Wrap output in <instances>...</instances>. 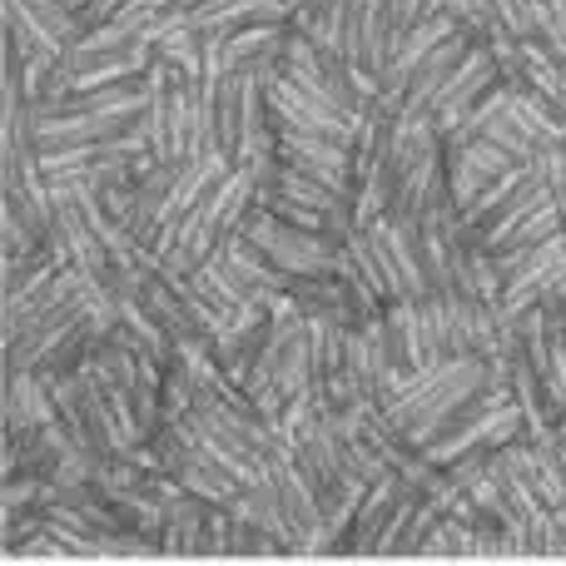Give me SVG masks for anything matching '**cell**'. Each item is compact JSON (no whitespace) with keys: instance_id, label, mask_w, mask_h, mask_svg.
<instances>
[{"instance_id":"cell-2","label":"cell","mask_w":566,"mask_h":566,"mask_svg":"<svg viewBox=\"0 0 566 566\" xmlns=\"http://www.w3.org/2000/svg\"><path fill=\"white\" fill-rule=\"evenodd\" d=\"M542 195H547V159L542 155L517 159V165L502 169V175L492 179L468 209H462V219H458L462 239H472V244H482V249L497 244V239L507 234V229L517 224Z\"/></svg>"},{"instance_id":"cell-6","label":"cell","mask_w":566,"mask_h":566,"mask_svg":"<svg viewBox=\"0 0 566 566\" xmlns=\"http://www.w3.org/2000/svg\"><path fill=\"white\" fill-rule=\"evenodd\" d=\"M478 35H482V30H472V25L452 30V35L442 40V45L432 50V55L422 60L418 70H412L408 85H402V99H398V115H402V119H422V115H432V105H438L442 85L452 80V70L462 65V55L472 50V40H478Z\"/></svg>"},{"instance_id":"cell-3","label":"cell","mask_w":566,"mask_h":566,"mask_svg":"<svg viewBox=\"0 0 566 566\" xmlns=\"http://www.w3.org/2000/svg\"><path fill=\"white\" fill-rule=\"evenodd\" d=\"M244 234L254 239L269 259H274L283 274H338V269H343V249H348V239L298 229V224H289V219H279L269 205L249 209Z\"/></svg>"},{"instance_id":"cell-1","label":"cell","mask_w":566,"mask_h":566,"mask_svg":"<svg viewBox=\"0 0 566 566\" xmlns=\"http://www.w3.org/2000/svg\"><path fill=\"white\" fill-rule=\"evenodd\" d=\"M497 368H502V358H452V363H438V368H432V378H422L418 388L398 392V398L382 408V418H388L398 432H408L412 442H428L432 428H438V422L448 418L462 398H472V392H478Z\"/></svg>"},{"instance_id":"cell-5","label":"cell","mask_w":566,"mask_h":566,"mask_svg":"<svg viewBox=\"0 0 566 566\" xmlns=\"http://www.w3.org/2000/svg\"><path fill=\"white\" fill-rule=\"evenodd\" d=\"M412 492H418V488H412L408 478H398V472H388L382 482H373L368 497H363V507H358V517H353L348 532L333 542V552H358V557H378V552H382V537H388V527L398 522L402 502H408Z\"/></svg>"},{"instance_id":"cell-12","label":"cell","mask_w":566,"mask_h":566,"mask_svg":"<svg viewBox=\"0 0 566 566\" xmlns=\"http://www.w3.org/2000/svg\"><path fill=\"white\" fill-rule=\"evenodd\" d=\"M557 448H562V462H566V422L557 428Z\"/></svg>"},{"instance_id":"cell-7","label":"cell","mask_w":566,"mask_h":566,"mask_svg":"<svg viewBox=\"0 0 566 566\" xmlns=\"http://www.w3.org/2000/svg\"><path fill=\"white\" fill-rule=\"evenodd\" d=\"M562 274H566V234H552L547 244L522 254L517 264L502 274V318H517L522 308L542 303V293H547Z\"/></svg>"},{"instance_id":"cell-9","label":"cell","mask_w":566,"mask_h":566,"mask_svg":"<svg viewBox=\"0 0 566 566\" xmlns=\"http://www.w3.org/2000/svg\"><path fill=\"white\" fill-rule=\"evenodd\" d=\"M552 234H566V214H562V205H557V199H552V189H547V195H542L537 205H532L527 214H522L517 224H512L507 234L497 239V244H488V254L497 259V269H502V274H507V269L517 264L522 254H532V249H537V244H547Z\"/></svg>"},{"instance_id":"cell-11","label":"cell","mask_w":566,"mask_h":566,"mask_svg":"<svg viewBox=\"0 0 566 566\" xmlns=\"http://www.w3.org/2000/svg\"><path fill=\"white\" fill-rule=\"evenodd\" d=\"M129 0H80L75 6V20H80V30H95V25H105L109 15H119Z\"/></svg>"},{"instance_id":"cell-8","label":"cell","mask_w":566,"mask_h":566,"mask_svg":"<svg viewBox=\"0 0 566 566\" xmlns=\"http://www.w3.org/2000/svg\"><path fill=\"white\" fill-rule=\"evenodd\" d=\"M448 165H452V195L468 209L502 169L517 165V155H512L507 145H497L492 135H462V139L448 135Z\"/></svg>"},{"instance_id":"cell-10","label":"cell","mask_w":566,"mask_h":566,"mask_svg":"<svg viewBox=\"0 0 566 566\" xmlns=\"http://www.w3.org/2000/svg\"><path fill=\"white\" fill-rule=\"evenodd\" d=\"M214 135L219 155H229L239 165V155H244V75H229L214 90Z\"/></svg>"},{"instance_id":"cell-4","label":"cell","mask_w":566,"mask_h":566,"mask_svg":"<svg viewBox=\"0 0 566 566\" xmlns=\"http://www.w3.org/2000/svg\"><path fill=\"white\" fill-rule=\"evenodd\" d=\"M502 75H507V70L497 65V55H492V45H488V30H482V35L472 40V50L462 55V65L452 70V80L442 85L438 105H432V119H438L442 135H452V129L468 119V109L478 105V99L488 95V90L497 85Z\"/></svg>"}]
</instances>
